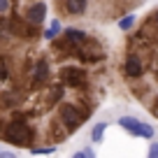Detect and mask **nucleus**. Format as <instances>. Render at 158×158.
<instances>
[{
  "label": "nucleus",
  "instance_id": "4468645a",
  "mask_svg": "<svg viewBox=\"0 0 158 158\" xmlns=\"http://www.w3.org/2000/svg\"><path fill=\"white\" fill-rule=\"evenodd\" d=\"M135 19H137L135 14H126L123 19H118V28H121V30H130L135 26Z\"/></svg>",
  "mask_w": 158,
  "mask_h": 158
},
{
  "label": "nucleus",
  "instance_id": "f03ea898",
  "mask_svg": "<svg viewBox=\"0 0 158 158\" xmlns=\"http://www.w3.org/2000/svg\"><path fill=\"white\" fill-rule=\"evenodd\" d=\"M89 114L91 112H81V109L74 107V105H60L58 116H60V121H63V126L68 130H74V128H79V126L84 123V118H89Z\"/></svg>",
  "mask_w": 158,
  "mask_h": 158
},
{
  "label": "nucleus",
  "instance_id": "1a4fd4ad",
  "mask_svg": "<svg viewBox=\"0 0 158 158\" xmlns=\"http://www.w3.org/2000/svg\"><path fill=\"white\" fill-rule=\"evenodd\" d=\"M139 123H142V121H137L135 116H121L118 118V126H121L123 130H128L130 135H135V130L139 128Z\"/></svg>",
  "mask_w": 158,
  "mask_h": 158
},
{
  "label": "nucleus",
  "instance_id": "412c9836",
  "mask_svg": "<svg viewBox=\"0 0 158 158\" xmlns=\"http://www.w3.org/2000/svg\"><path fill=\"white\" fill-rule=\"evenodd\" d=\"M5 77H7V70L2 68V65H0V81H2V79H5Z\"/></svg>",
  "mask_w": 158,
  "mask_h": 158
},
{
  "label": "nucleus",
  "instance_id": "20e7f679",
  "mask_svg": "<svg viewBox=\"0 0 158 158\" xmlns=\"http://www.w3.org/2000/svg\"><path fill=\"white\" fill-rule=\"evenodd\" d=\"M142 72H144L142 58H139L137 54H130L128 58H126V63H123V74L130 77V79H137V77H142Z\"/></svg>",
  "mask_w": 158,
  "mask_h": 158
},
{
  "label": "nucleus",
  "instance_id": "f3484780",
  "mask_svg": "<svg viewBox=\"0 0 158 158\" xmlns=\"http://www.w3.org/2000/svg\"><path fill=\"white\" fill-rule=\"evenodd\" d=\"M147 158H158V142H151V147H149Z\"/></svg>",
  "mask_w": 158,
  "mask_h": 158
},
{
  "label": "nucleus",
  "instance_id": "b1692460",
  "mask_svg": "<svg viewBox=\"0 0 158 158\" xmlns=\"http://www.w3.org/2000/svg\"><path fill=\"white\" fill-rule=\"evenodd\" d=\"M0 151H2V149H0Z\"/></svg>",
  "mask_w": 158,
  "mask_h": 158
},
{
  "label": "nucleus",
  "instance_id": "a211bd4d",
  "mask_svg": "<svg viewBox=\"0 0 158 158\" xmlns=\"http://www.w3.org/2000/svg\"><path fill=\"white\" fill-rule=\"evenodd\" d=\"M10 5H12V0H0V14H7Z\"/></svg>",
  "mask_w": 158,
  "mask_h": 158
},
{
  "label": "nucleus",
  "instance_id": "39448f33",
  "mask_svg": "<svg viewBox=\"0 0 158 158\" xmlns=\"http://www.w3.org/2000/svg\"><path fill=\"white\" fill-rule=\"evenodd\" d=\"M60 79L70 86H79L86 81V72L81 68H63L60 70Z\"/></svg>",
  "mask_w": 158,
  "mask_h": 158
},
{
  "label": "nucleus",
  "instance_id": "9b49d317",
  "mask_svg": "<svg viewBox=\"0 0 158 158\" xmlns=\"http://www.w3.org/2000/svg\"><path fill=\"white\" fill-rule=\"evenodd\" d=\"M19 100H21L19 93H12V91L0 93V102H2V107H14V105H19Z\"/></svg>",
  "mask_w": 158,
  "mask_h": 158
},
{
  "label": "nucleus",
  "instance_id": "2eb2a0df",
  "mask_svg": "<svg viewBox=\"0 0 158 158\" xmlns=\"http://www.w3.org/2000/svg\"><path fill=\"white\" fill-rule=\"evenodd\" d=\"M7 37H12L10 19H0V40H7Z\"/></svg>",
  "mask_w": 158,
  "mask_h": 158
},
{
  "label": "nucleus",
  "instance_id": "6ab92c4d",
  "mask_svg": "<svg viewBox=\"0 0 158 158\" xmlns=\"http://www.w3.org/2000/svg\"><path fill=\"white\" fill-rule=\"evenodd\" d=\"M81 153H84V158H95V151H93V149H84V151H81Z\"/></svg>",
  "mask_w": 158,
  "mask_h": 158
},
{
  "label": "nucleus",
  "instance_id": "423d86ee",
  "mask_svg": "<svg viewBox=\"0 0 158 158\" xmlns=\"http://www.w3.org/2000/svg\"><path fill=\"white\" fill-rule=\"evenodd\" d=\"M51 77V65L47 58H40L37 63H35V70H33V81L35 84H44V81H49Z\"/></svg>",
  "mask_w": 158,
  "mask_h": 158
},
{
  "label": "nucleus",
  "instance_id": "aec40b11",
  "mask_svg": "<svg viewBox=\"0 0 158 158\" xmlns=\"http://www.w3.org/2000/svg\"><path fill=\"white\" fill-rule=\"evenodd\" d=\"M0 158H16V153H12V151H0Z\"/></svg>",
  "mask_w": 158,
  "mask_h": 158
},
{
  "label": "nucleus",
  "instance_id": "dca6fc26",
  "mask_svg": "<svg viewBox=\"0 0 158 158\" xmlns=\"http://www.w3.org/2000/svg\"><path fill=\"white\" fill-rule=\"evenodd\" d=\"M54 151H56V147H35V149H30L33 156H51Z\"/></svg>",
  "mask_w": 158,
  "mask_h": 158
},
{
  "label": "nucleus",
  "instance_id": "4be33fe9",
  "mask_svg": "<svg viewBox=\"0 0 158 158\" xmlns=\"http://www.w3.org/2000/svg\"><path fill=\"white\" fill-rule=\"evenodd\" d=\"M72 158H84V153H81V151H77V153H74Z\"/></svg>",
  "mask_w": 158,
  "mask_h": 158
},
{
  "label": "nucleus",
  "instance_id": "7ed1b4c3",
  "mask_svg": "<svg viewBox=\"0 0 158 158\" xmlns=\"http://www.w3.org/2000/svg\"><path fill=\"white\" fill-rule=\"evenodd\" d=\"M44 19H47V2L44 0H37L33 5H28V10H26V23L40 26Z\"/></svg>",
  "mask_w": 158,
  "mask_h": 158
},
{
  "label": "nucleus",
  "instance_id": "5701e85b",
  "mask_svg": "<svg viewBox=\"0 0 158 158\" xmlns=\"http://www.w3.org/2000/svg\"><path fill=\"white\" fill-rule=\"evenodd\" d=\"M156 26H158V12H156Z\"/></svg>",
  "mask_w": 158,
  "mask_h": 158
},
{
  "label": "nucleus",
  "instance_id": "f8f14e48",
  "mask_svg": "<svg viewBox=\"0 0 158 158\" xmlns=\"http://www.w3.org/2000/svg\"><path fill=\"white\" fill-rule=\"evenodd\" d=\"M105 130H107V123H105V121L95 123V126H93V130H91V142H93V144L102 142V137H105Z\"/></svg>",
  "mask_w": 158,
  "mask_h": 158
},
{
  "label": "nucleus",
  "instance_id": "6e6552de",
  "mask_svg": "<svg viewBox=\"0 0 158 158\" xmlns=\"http://www.w3.org/2000/svg\"><path fill=\"white\" fill-rule=\"evenodd\" d=\"M60 5H63V10L68 12V14H84L86 7H89V0H60Z\"/></svg>",
  "mask_w": 158,
  "mask_h": 158
},
{
  "label": "nucleus",
  "instance_id": "ddd939ff",
  "mask_svg": "<svg viewBox=\"0 0 158 158\" xmlns=\"http://www.w3.org/2000/svg\"><path fill=\"white\" fill-rule=\"evenodd\" d=\"M153 133L156 130L151 128L149 123H139V128L135 130V137H144V139H153Z\"/></svg>",
  "mask_w": 158,
  "mask_h": 158
},
{
  "label": "nucleus",
  "instance_id": "f257e3e1",
  "mask_svg": "<svg viewBox=\"0 0 158 158\" xmlns=\"http://www.w3.org/2000/svg\"><path fill=\"white\" fill-rule=\"evenodd\" d=\"M2 135H5V139L10 144H16V147H26V144L33 142V130H30V126L23 123L21 118L10 121V123L5 126V130H2Z\"/></svg>",
  "mask_w": 158,
  "mask_h": 158
},
{
  "label": "nucleus",
  "instance_id": "0eeeda50",
  "mask_svg": "<svg viewBox=\"0 0 158 158\" xmlns=\"http://www.w3.org/2000/svg\"><path fill=\"white\" fill-rule=\"evenodd\" d=\"M63 40L70 42V44H74V47H81L84 42H89V35H86L84 30H79V28H65L63 30Z\"/></svg>",
  "mask_w": 158,
  "mask_h": 158
},
{
  "label": "nucleus",
  "instance_id": "9d476101",
  "mask_svg": "<svg viewBox=\"0 0 158 158\" xmlns=\"http://www.w3.org/2000/svg\"><path fill=\"white\" fill-rule=\"evenodd\" d=\"M60 33H63V26H60V21H58V19H54V21H51V23H49V28L44 30V40H49V42H54V40L58 37Z\"/></svg>",
  "mask_w": 158,
  "mask_h": 158
}]
</instances>
